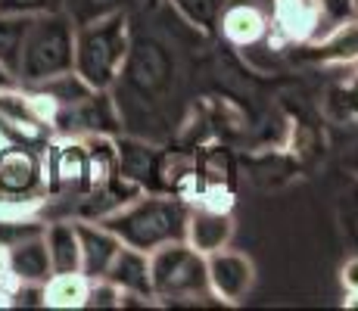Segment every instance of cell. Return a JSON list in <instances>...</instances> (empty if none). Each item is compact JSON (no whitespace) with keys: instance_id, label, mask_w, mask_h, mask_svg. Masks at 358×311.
Masks as SVG:
<instances>
[{"instance_id":"6da1fadb","label":"cell","mask_w":358,"mask_h":311,"mask_svg":"<svg viewBox=\"0 0 358 311\" xmlns=\"http://www.w3.org/2000/svg\"><path fill=\"white\" fill-rule=\"evenodd\" d=\"M187 212L190 203L175 193H147L134 196L122 209H115L103 224L115 233L125 246L141 249V252H153L165 243L184 240L187 231Z\"/></svg>"},{"instance_id":"7a4b0ae2","label":"cell","mask_w":358,"mask_h":311,"mask_svg":"<svg viewBox=\"0 0 358 311\" xmlns=\"http://www.w3.org/2000/svg\"><path fill=\"white\" fill-rule=\"evenodd\" d=\"M131 50L128 38V16L125 10L109 13V16L87 22L75 29V62L72 68L94 87L109 91L119 81Z\"/></svg>"},{"instance_id":"3957f363","label":"cell","mask_w":358,"mask_h":311,"mask_svg":"<svg viewBox=\"0 0 358 311\" xmlns=\"http://www.w3.org/2000/svg\"><path fill=\"white\" fill-rule=\"evenodd\" d=\"M75 62V22L63 10L38 13L31 16L29 31L22 41V59H19L16 81L19 85H38L59 72H69Z\"/></svg>"},{"instance_id":"277c9868","label":"cell","mask_w":358,"mask_h":311,"mask_svg":"<svg viewBox=\"0 0 358 311\" xmlns=\"http://www.w3.org/2000/svg\"><path fill=\"white\" fill-rule=\"evenodd\" d=\"M150 280H153V299L159 302L212 299L206 255L196 252L187 240H175L150 252Z\"/></svg>"},{"instance_id":"5b68a950","label":"cell","mask_w":358,"mask_h":311,"mask_svg":"<svg viewBox=\"0 0 358 311\" xmlns=\"http://www.w3.org/2000/svg\"><path fill=\"white\" fill-rule=\"evenodd\" d=\"M44 147L22 140L0 143V199H22V203H44Z\"/></svg>"},{"instance_id":"8992f818","label":"cell","mask_w":358,"mask_h":311,"mask_svg":"<svg viewBox=\"0 0 358 311\" xmlns=\"http://www.w3.org/2000/svg\"><path fill=\"white\" fill-rule=\"evenodd\" d=\"M122 124V115L115 103L109 100V91H94L75 106H63L53 115V134L63 137H87V134H109L115 137Z\"/></svg>"},{"instance_id":"52a82bcc","label":"cell","mask_w":358,"mask_h":311,"mask_svg":"<svg viewBox=\"0 0 358 311\" xmlns=\"http://www.w3.org/2000/svg\"><path fill=\"white\" fill-rule=\"evenodd\" d=\"M206 277H209L212 299L224 302V305H237L250 296L252 283H256V268H252L250 255L224 246L206 255Z\"/></svg>"},{"instance_id":"ba28073f","label":"cell","mask_w":358,"mask_h":311,"mask_svg":"<svg viewBox=\"0 0 358 311\" xmlns=\"http://www.w3.org/2000/svg\"><path fill=\"white\" fill-rule=\"evenodd\" d=\"M324 0H271V29L290 44H308L318 34Z\"/></svg>"},{"instance_id":"9c48e42d","label":"cell","mask_w":358,"mask_h":311,"mask_svg":"<svg viewBox=\"0 0 358 311\" xmlns=\"http://www.w3.org/2000/svg\"><path fill=\"white\" fill-rule=\"evenodd\" d=\"M75 227H78V243H81V274L87 280L106 277L109 265H113V259L122 249V240L103 221H75Z\"/></svg>"},{"instance_id":"30bf717a","label":"cell","mask_w":358,"mask_h":311,"mask_svg":"<svg viewBox=\"0 0 358 311\" xmlns=\"http://www.w3.org/2000/svg\"><path fill=\"white\" fill-rule=\"evenodd\" d=\"M106 277L122 289V305H128L131 299L150 302L153 299V280H150V255L141 249H131L122 243L119 255L113 259Z\"/></svg>"},{"instance_id":"8fae6325","label":"cell","mask_w":358,"mask_h":311,"mask_svg":"<svg viewBox=\"0 0 358 311\" xmlns=\"http://www.w3.org/2000/svg\"><path fill=\"white\" fill-rule=\"evenodd\" d=\"M6 271L13 283H44L53 274L50 252L44 243V231L29 233L6 246Z\"/></svg>"},{"instance_id":"7c38bea8","label":"cell","mask_w":358,"mask_h":311,"mask_svg":"<svg viewBox=\"0 0 358 311\" xmlns=\"http://www.w3.org/2000/svg\"><path fill=\"white\" fill-rule=\"evenodd\" d=\"M234 237V218L231 212H218V209H206V205H190L187 212V231L184 240L196 249V252L209 255L218 249L231 246Z\"/></svg>"},{"instance_id":"4fadbf2b","label":"cell","mask_w":358,"mask_h":311,"mask_svg":"<svg viewBox=\"0 0 358 311\" xmlns=\"http://www.w3.org/2000/svg\"><path fill=\"white\" fill-rule=\"evenodd\" d=\"M302 59L308 62H321V66H352L358 62V19L336 25L327 38L321 41H308L302 44Z\"/></svg>"},{"instance_id":"5bb4252c","label":"cell","mask_w":358,"mask_h":311,"mask_svg":"<svg viewBox=\"0 0 358 311\" xmlns=\"http://www.w3.org/2000/svg\"><path fill=\"white\" fill-rule=\"evenodd\" d=\"M44 243L50 252L53 274L63 271H81V243H78V227L69 218H53L44 224Z\"/></svg>"},{"instance_id":"9a60e30c","label":"cell","mask_w":358,"mask_h":311,"mask_svg":"<svg viewBox=\"0 0 358 311\" xmlns=\"http://www.w3.org/2000/svg\"><path fill=\"white\" fill-rule=\"evenodd\" d=\"M268 29H271L268 16L252 3H234L222 13V34L237 47L259 44L268 34Z\"/></svg>"},{"instance_id":"2e32d148","label":"cell","mask_w":358,"mask_h":311,"mask_svg":"<svg viewBox=\"0 0 358 311\" xmlns=\"http://www.w3.org/2000/svg\"><path fill=\"white\" fill-rule=\"evenodd\" d=\"M87 293H91V280L81 271L50 274L44 280V308H87Z\"/></svg>"},{"instance_id":"e0dca14e","label":"cell","mask_w":358,"mask_h":311,"mask_svg":"<svg viewBox=\"0 0 358 311\" xmlns=\"http://www.w3.org/2000/svg\"><path fill=\"white\" fill-rule=\"evenodd\" d=\"M25 87H31V91H38L41 96H47V100H50L57 109L75 106V103H81L85 96L94 94V87L87 85V81L81 78L75 68L53 75V78H47V81H38V85H25Z\"/></svg>"},{"instance_id":"ac0fdd59","label":"cell","mask_w":358,"mask_h":311,"mask_svg":"<svg viewBox=\"0 0 358 311\" xmlns=\"http://www.w3.org/2000/svg\"><path fill=\"white\" fill-rule=\"evenodd\" d=\"M31 16H13V13H0V66L16 78L19 59H22V41L29 31Z\"/></svg>"},{"instance_id":"d6986e66","label":"cell","mask_w":358,"mask_h":311,"mask_svg":"<svg viewBox=\"0 0 358 311\" xmlns=\"http://www.w3.org/2000/svg\"><path fill=\"white\" fill-rule=\"evenodd\" d=\"M119 10H122V0H63V13L75 22V29L87 22H97V19Z\"/></svg>"},{"instance_id":"ffe728a7","label":"cell","mask_w":358,"mask_h":311,"mask_svg":"<svg viewBox=\"0 0 358 311\" xmlns=\"http://www.w3.org/2000/svg\"><path fill=\"white\" fill-rule=\"evenodd\" d=\"M122 305V289L109 277L91 280V293H87V308H119Z\"/></svg>"},{"instance_id":"44dd1931","label":"cell","mask_w":358,"mask_h":311,"mask_svg":"<svg viewBox=\"0 0 358 311\" xmlns=\"http://www.w3.org/2000/svg\"><path fill=\"white\" fill-rule=\"evenodd\" d=\"M53 10H63V0H0V13H13V16H38Z\"/></svg>"},{"instance_id":"7402d4cb","label":"cell","mask_w":358,"mask_h":311,"mask_svg":"<svg viewBox=\"0 0 358 311\" xmlns=\"http://www.w3.org/2000/svg\"><path fill=\"white\" fill-rule=\"evenodd\" d=\"M340 280H343V287H346V293H358V255H352V259L343 265Z\"/></svg>"},{"instance_id":"603a6c76","label":"cell","mask_w":358,"mask_h":311,"mask_svg":"<svg viewBox=\"0 0 358 311\" xmlns=\"http://www.w3.org/2000/svg\"><path fill=\"white\" fill-rule=\"evenodd\" d=\"M0 287L13 289V280H10V271H6V246L0 243Z\"/></svg>"},{"instance_id":"cb8c5ba5","label":"cell","mask_w":358,"mask_h":311,"mask_svg":"<svg viewBox=\"0 0 358 311\" xmlns=\"http://www.w3.org/2000/svg\"><path fill=\"white\" fill-rule=\"evenodd\" d=\"M343 305H346V308H358V293H349L346 299H343Z\"/></svg>"},{"instance_id":"d4e9b609","label":"cell","mask_w":358,"mask_h":311,"mask_svg":"<svg viewBox=\"0 0 358 311\" xmlns=\"http://www.w3.org/2000/svg\"><path fill=\"white\" fill-rule=\"evenodd\" d=\"M349 3H352V10H355V13H358V0H349Z\"/></svg>"},{"instance_id":"484cf974","label":"cell","mask_w":358,"mask_h":311,"mask_svg":"<svg viewBox=\"0 0 358 311\" xmlns=\"http://www.w3.org/2000/svg\"><path fill=\"white\" fill-rule=\"evenodd\" d=\"M355 171H358V153H355Z\"/></svg>"},{"instance_id":"4316f807","label":"cell","mask_w":358,"mask_h":311,"mask_svg":"<svg viewBox=\"0 0 358 311\" xmlns=\"http://www.w3.org/2000/svg\"><path fill=\"white\" fill-rule=\"evenodd\" d=\"M0 143H3V140H0Z\"/></svg>"}]
</instances>
